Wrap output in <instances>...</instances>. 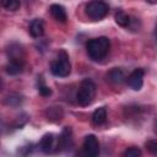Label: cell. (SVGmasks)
I'll return each mask as SVG.
<instances>
[{
    "instance_id": "1",
    "label": "cell",
    "mask_w": 157,
    "mask_h": 157,
    "mask_svg": "<svg viewBox=\"0 0 157 157\" xmlns=\"http://www.w3.org/2000/svg\"><path fill=\"white\" fill-rule=\"evenodd\" d=\"M109 48H110V42L107 37H98L90 39L86 44L88 56L96 61H99L103 58H105L109 52Z\"/></svg>"
},
{
    "instance_id": "2",
    "label": "cell",
    "mask_w": 157,
    "mask_h": 157,
    "mask_svg": "<svg viewBox=\"0 0 157 157\" xmlns=\"http://www.w3.org/2000/svg\"><path fill=\"white\" fill-rule=\"evenodd\" d=\"M50 71H52L53 75H55L58 77H66V76H69V74L71 71V64H70V60H69V55L66 54L65 50L59 52L56 58L52 61Z\"/></svg>"
},
{
    "instance_id": "3",
    "label": "cell",
    "mask_w": 157,
    "mask_h": 157,
    "mask_svg": "<svg viewBox=\"0 0 157 157\" xmlns=\"http://www.w3.org/2000/svg\"><path fill=\"white\" fill-rule=\"evenodd\" d=\"M96 96V85L92 80L85 78L76 93V99L81 105H88L92 103L93 98Z\"/></svg>"
},
{
    "instance_id": "4",
    "label": "cell",
    "mask_w": 157,
    "mask_h": 157,
    "mask_svg": "<svg viewBox=\"0 0 157 157\" xmlns=\"http://www.w3.org/2000/svg\"><path fill=\"white\" fill-rule=\"evenodd\" d=\"M108 12H109V6L104 1H98V0L91 1L86 6V15L93 21L104 18L108 15Z\"/></svg>"
},
{
    "instance_id": "5",
    "label": "cell",
    "mask_w": 157,
    "mask_h": 157,
    "mask_svg": "<svg viewBox=\"0 0 157 157\" xmlns=\"http://www.w3.org/2000/svg\"><path fill=\"white\" fill-rule=\"evenodd\" d=\"M98 155H99L98 139L94 135H87L83 140L78 157H98Z\"/></svg>"
},
{
    "instance_id": "6",
    "label": "cell",
    "mask_w": 157,
    "mask_h": 157,
    "mask_svg": "<svg viewBox=\"0 0 157 157\" xmlns=\"http://www.w3.org/2000/svg\"><path fill=\"white\" fill-rule=\"evenodd\" d=\"M58 136H55L52 132H48L45 135H43L40 142H39V147L44 153H53L55 151H58Z\"/></svg>"
},
{
    "instance_id": "7",
    "label": "cell",
    "mask_w": 157,
    "mask_h": 157,
    "mask_svg": "<svg viewBox=\"0 0 157 157\" xmlns=\"http://www.w3.org/2000/svg\"><path fill=\"white\" fill-rule=\"evenodd\" d=\"M144 75L145 71L144 69H135L128 77H126V83L130 88H132L134 91H140L142 85H144Z\"/></svg>"
},
{
    "instance_id": "8",
    "label": "cell",
    "mask_w": 157,
    "mask_h": 157,
    "mask_svg": "<svg viewBox=\"0 0 157 157\" xmlns=\"http://www.w3.org/2000/svg\"><path fill=\"white\" fill-rule=\"evenodd\" d=\"M58 151H63L66 148H70V146L72 145V135H71V129L69 126H66L63 132L58 136Z\"/></svg>"
},
{
    "instance_id": "9",
    "label": "cell",
    "mask_w": 157,
    "mask_h": 157,
    "mask_svg": "<svg viewBox=\"0 0 157 157\" xmlns=\"http://www.w3.org/2000/svg\"><path fill=\"white\" fill-rule=\"evenodd\" d=\"M107 80L113 85H120L124 81H126L125 72L120 67H114L107 74Z\"/></svg>"
},
{
    "instance_id": "10",
    "label": "cell",
    "mask_w": 157,
    "mask_h": 157,
    "mask_svg": "<svg viewBox=\"0 0 157 157\" xmlns=\"http://www.w3.org/2000/svg\"><path fill=\"white\" fill-rule=\"evenodd\" d=\"M28 31L31 33L32 37L34 38H39L44 34V22L42 18H34L29 23V27H28Z\"/></svg>"
},
{
    "instance_id": "11",
    "label": "cell",
    "mask_w": 157,
    "mask_h": 157,
    "mask_svg": "<svg viewBox=\"0 0 157 157\" xmlns=\"http://www.w3.org/2000/svg\"><path fill=\"white\" fill-rule=\"evenodd\" d=\"M50 13H52V16H53L56 21H59V22H65L66 18H67L65 9H64L61 5H59V4H53V5L50 6Z\"/></svg>"
},
{
    "instance_id": "12",
    "label": "cell",
    "mask_w": 157,
    "mask_h": 157,
    "mask_svg": "<svg viewBox=\"0 0 157 157\" xmlns=\"http://www.w3.org/2000/svg\"><path fill=\"white\" fill-rule=\"evenodd\" d=\"M7 54H9L10 60H21V61H25L23 60V58H25L23 49L18 44H11L10 48L7 49Z\"/></svg>"
},
{
    "instance_id": "13",
    "label": "cell",
    "mask_w": 157,
    "mask_h": 157,
    "mask_svg": "<svg viewBox=\"0 0 157 157\" xmlns=\"http://www.w3.org/2000/svg\"><path fill=\"white\" fill-rule=\"evenodd\" d=\"M25 61L21 60H10L6 65V72L9 75H18L23 71Z\"/></svg>"
},
{
    "instance_id": "14",
    "label": "cell",
    "mask_w": 157,
    "mask_h": 157,
    "mask_svg": "<svg viewBox=\"0 0 157 157\" xmlns=\"http://www.w3.org/2000/svg\"><path fill=\"white\" fill-rule=\"evenodd\" d=\"M107 120V109L104 107L97 108L92 114V121L94 125H102Z\"/></svg>"
},
{
    "instance_id": "15",
    "label": "cell",
    "mask_w": 157,
    "mask_h": 157,
    "mask_svg": "<svg viewBox=\"0 0 157 157\" xmlns=\"http://www.w3.org/2000/svg\"><path fill=\"white\" fill-rule=\"evenodd\" d=\"M114 18H115V22L119 26H121V27H129L130 23H131V17L125 11H123V10L117 11Z\"/></svg>"
},
{
    "instance_id": "16",
    "label": "cell",
    "mask_w": 157,
    "mask_h": 157,
    "mask_svg": "<svg viewBox=\"0 0 157 157\" xmlns=\"http://www.w3.org/2000/svg\"><path fill=\"white\" fill-rule=\"evenodd\" d=\"M22 102H23V97L18 93H10L5 98V103L10 107H18L22 104Z\"/></svg>"
},
{
    "instance_id": "17",
    "label": "cell",
    "mask_w": 157,
    "mask_h": 157,
    "mask_svg": "<svg viewBox=\"0 0 157 157\" xmlns=\"http://www.w3.org/2000/svg\"><path fill=\"white\" fill-rule=\"evenodd\" d=\"M38 78H39V77H38ZM38 92H39V94L43 96V97H48V96L52 94L50 87H48V86L44 83V81L42 80V77L38 80Z\"/></svg>"
},
{
    "instance_id": "18",
    "label": "cell",
    "mask_w": 157,
    "mask_h": 157,
    "mask_svg": "<svg viewBox=\"0 0 157 157\" xmlns=\"http://www.w3.org/2000/svg\"><path fill=\"white\" fill-rule=\"evenodd\" d=\"M2 6L9 11H16L20 7V1H17V0H4Z\"/></svg>"
},
{
    "instance_id": "19",
    "label": "cell",
    "mask_w": 157,
    "mask_h": 157,
    "mask_svg": "<svg viewBox=\"0 0 157 157\" xmlns=\"http://www.w3.org/2000/svg\"><path fill=\"white\" fill-rule=\"evenodd\" d=\"M123 157H141V150L137 147H129L125 150Z\"/></svg>"
},
{
    "instance_id": "20",
    "label": "cell",
    "mask_w": 157,
    "mask_h": 157,
    "mask_svg": "<svg viewBox=\"0 0 157 157\" xmlns=\"http://www.w3.org/2000/svg\"><path fill=\"white\" fill-rule=\"evenodd\" d=\"M146 148L150 153L157 155V140H148L146 142Z\"/></svg>"
},
{
    "instance_id": "21",
    "label": "cell",
    "mask_w": 157,
    "mask_h": 157,
    "mask_svg": "<svg viewBox=\"0 0 157 157\" xmlns=\"http://www.w3.org/2000/svg\"><path fill=\"white\" fill-rule=\"evenodd\" d=\"M156 36H157V28H156Z\"/></svg>"
}]
</instances>
